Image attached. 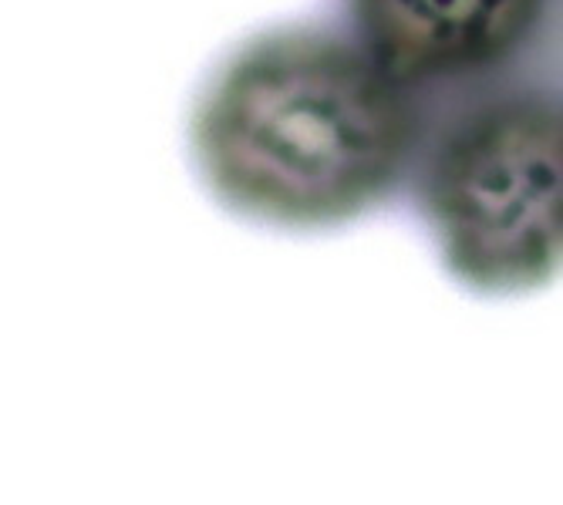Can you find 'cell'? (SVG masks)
I'll return each instance as SVG.
<instances>
[{
    "instance_id": "6da1fadb",
    "label": "cell",
    "mask_w": 563,
    "mask_h": 505,
    "mask_svg": "<svg viewBox=\"0 0 563 505\" xmlns=\"http://www.w3.org/2000/svg\"><path fill=\"white\" fill-rule=\"evenodd\" d=\"M426 112L351 31L253 34L207 78L189 119L199 179L230 213L294 233L362 220L408 182Z\"/></svg>"
},
{
    "instance_id": "7a4b0ae2",
    "label": "cell",
    "mask_w": 563,
    "mask_h": 505,
    "mask_svg": "<svg viewBox=\"0 0 563 505\" xmlns=\"http://www.w3.org/2000/svg\"><path fill=\"white\" fill-rule=\"evenodd\" d=\"M442 267L479 293L550 283L563 243L560 101L499 81L426 115L408 182Z\"/></svg>"
},
{
    "instance_id": "3957f363",
    "label": "cell",
    "mask_w": 563,
    "mask_h": 505,
    "mask_svg": "<svg viewBox=\"0 0 563 505\" xmlns=\"http://www.w3.org/2000/svg\"><path fill=\"white\" fill-rule=\"evenodd\" d=\"M347 31L408 88L483 85L537 41L550 0H341Z\"/></svg>"
}]
</instances>
